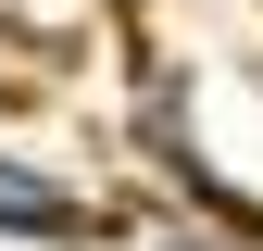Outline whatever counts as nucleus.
I'll return each mask as SVG.
<instances>
[{
	"label": "nucleus",
	"instance_id": "1",
	"mask_svg": "<svg viewBox=\"0 0 263 251\" xmlns=\"http://www.w3.org/2000/svg\"><path fill=\"white\" fill-rule=\"evenodd\" d=\"M0 226H63V201H50V188H25V176H0Z\"/></svg>",
	"mask_w": 263,
	"mask_h": 251
}]
</instances>
